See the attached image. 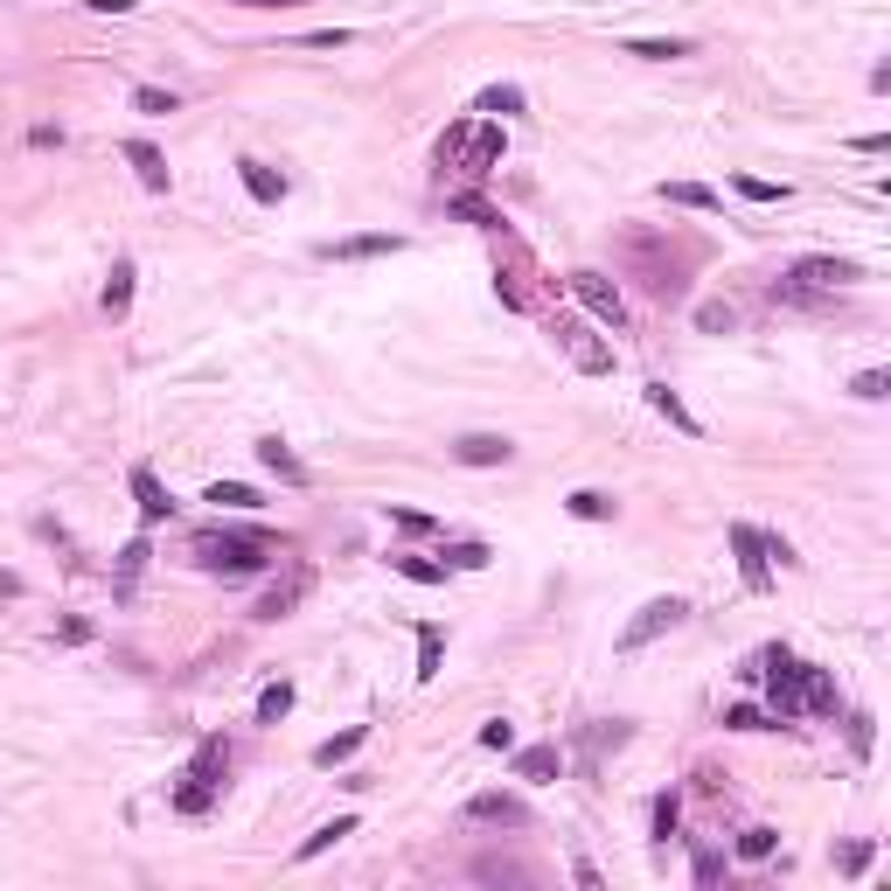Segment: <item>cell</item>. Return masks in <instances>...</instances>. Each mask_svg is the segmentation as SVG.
I'll use <instances>...</instances> for the list:
<instances>
[{
    "label": "cell",
    "mask_w": 891,
    "mask_h": 891,
    "mask_svg": "<svg viewBox=\"0 0 891 891\" xmlns=\"http://www.w3.org/2000/svg\"><path fill=\"white\" fill-rule=\"evenodd\" d=\"M488 543H446V572H488Z\"/></svg>",
    "instance_id": "obj_34"
},
{
    "label": "cell",
    "mask_w": 891,
    "mask_h": 891,
    "mask_svg": "<svg viewBox=\"0 0 891 891\" xmlns=\"http://www.w3.org/2000/svg\"><path fill=\"white\" fill-rule=\"evenodd\" d=\"M272 558H279V537H265V529H210V537H196V564L223 578H251Z\"/></svg>",
    "instance_id": "obj_2"
},
{
    "label": "cell",
    "mask_w": 891,
    "mask_h": 891,
    "mask_svg": "<svg viewBox=\"0 0 891 891\" xmlns=\"http://www.w3.org/2000/svg\"><path fill=\"white\" fill-rule=\"evenodd\" d=\"M773 843H781L773 829H746V836H738V857H746V864H766V857H773Z\"/></svg>",
    "instance_id": "obj_40"
},
{
    "label": "cell",
    "mask_w": 891,
    "mask_h": 891,
    "mask_svg": "<svg viewBox=\"0 0 891 891\" xmlns=\"http://www.w3.org/2000/svg\"><path fill=\"white\" fill-rule=\"evenodd\" d=\"M341 836H355V814H335V822H320L314 836H307V843L293 849V864H314V857H328V849H335Z\"/></svg>",
    "instance_id": "obj_20"
},
{
    "label": "cell",
    "mask_w": 891,
    "mask_h": 891,
    "mask_svg": "<svg viewBox=\"0 0 891 891\" xmlns=\"http://www.w3.org/2000/svg\"><path fill=\"white\" fill-rule=\"evenodd\" d=\"M244 8H293V0H244Z\"/></svg>",
    "instance_id": "obj_53"
},
{
    "label": "cell",
    "mask_w": 891,
    "mask_h": 891,
    "mask_svg": "<svg viewBox=\"0 0 891 891\" xmlns=\"http://www.w3.org/2000/svg\"><path fill=\"white\" fill-rule=\"evenodd\" d=\"M661 202H676V210H717V188H704V181H661Z\"/></svg>",
    "instance_id": "obj_25"
},
{
    "label": "cell",
    "mask_w": 891,
    "mask_h": 891,
    "mask_svg": "<svg viewBox=\"0 0 891 891\" xmlns=\"http://www.w3.org/2000/svg\"><path fill=\"white\" fill-rule=\"evenodd\" d=\"M648 405H655V411H661V419H669L676 432H690V439H704V425L690 419V405H682V397H676L669 384H648Z\"/></svg>",
    "instance_id": "obj_23"
},
{
    "label": "cell",
    "mask_w": 891,
    "mask_h": 891,
    "mask_svg": "<svg viewBox=\"0 0 891 891\" xmlns=\"http://www.w3.org/2000/svg\"><path fill=\"white\" fill-rule=\"evenodd\" d=\"M682 613H690V606H682L676 593L648 599V606H641V613L628 620V628H620V655H641V648H648V641H661L669 628H682Z\"/></svg>",
    "instance_id": "obj_6"
},
{
    "label": "cell",
    "mask_w": 891,
    "mask_h": 891,
    "mask_svg": "<svg viewBox=\"0 0 891 891\" xmlns=\"http://www.w3.org/2000/svg\"><path fill=\"white\" fill-rule=\"evenodd\" d=\"M529 98H523V84H488L481 98H473V112H481V119H516Z\"/></svg>",
    "instance_id": "obj_21"
},
{
    "label": "cell",
    "mask_w": 891,
    "mask_h": 891,
    "mask_svg": "<svg viewBox=\"0 0 891 891\" xmlns=\"http://www.w3.org/2000/svg\"><path fill=\"white\" fill-rule=\"evenodd\" d=\"M717 870H725V864H717V849H704V857H696V884H717Z\"/></svg>",
    "instance_id": "obj_50"
},
{
    "label": "cell",
    "mask_w": 891,
    "mask_h": 891,
    "mask_svg": "<svg viewBox=\"0 0 891 891\" xmlns=\"http://www.w3.org/2000/svg\"><path fill=\"white\" fill-rule=\"evenodd\" d=\"M251 453H258V467H265V473H279L286 488H307V460H300V453L279 439V432H272V439H258Z\"/></svg>",
    "instance_id": "obj_15"
},
{
    "label": "cell",
    "mask_w": 891,
    "mask_h": 891,
    "mask_svg": "<svg viewBox=\"0 0 891 891\" xmlns=\"http://www.w3.org/2000/svg\"><path fill=\"white\" fill-rule=\"evenodd\" d=\"M516 746V725H508V717H488L481 725V752H508Z\"/></svg>",
    "instance_id": "obj_44"
},
{
    "label": "cell",
    "mask_w": 891,
    "mask_h": 891,
    "mask_svg": "<svg viewBox=\"0 0 891 891\" xmlns=\"http://www.w3.org/2000/svg\"><path fill=\"white\" fill-rule=\"evenodd\" d=\"M676 822H682V801H676V794H655V836L661 843L676 836Z\"/></svg>",
    "instance_id": "obj_43"
},
{
    "label": "cell",
    "mask_w": 891,
    "mask_h": 891,
    "mask_svg": "<svg viewBox=\"0 0 891 891\" xmlns=\"http://www.w3.org/2000/svg\"><path fill=\"white\" fill-rule=\"evenodd\" d=\"M731 551H738V578H746V593H773L766 529H752V523H731Z\"/></svg>",
    "instance_id": "obj_8"
},
{
    "label": "cell",
    "mask_w": 891,
    "mask_h": 891,
    "mask_svg": "<svg viewBox=\"0 0 891 891\" xmlns=\"http://www.w3.org/2000/svg\"><path fill=\"white\" fill-rule=\"evenodd\" d=\"M857 279V265L849 258H794L787 265V279L773 286V300H787V307H822L836 286H849Z\"/></svg>",
    "instance_id": "obj_4"
},
{
    "label": "cell",
    "mask_w": 891,
    "mask_h": 891,
    "mask_svg": "<svg viewBox=\"0 0 891 891\" xmlns=\"http://www.w3.org/2000/svg\"><path fill=\"white\" fill-rule=\"evenodd\" d=\"M84 8H91V14H132L140 0H84Z\"/></svg>",
    "instance_id": "obj_51"
},
{
    "label": "cell",
    "mask_w": 891,
    "mask_h": 891,
    "mask_svg": "<svg viewBox=\"0 0 891 891\" xmlns=\"http://www.w3.org/2000/svg\"><path fill=\"white\" fill-rule=\"evenodd\" d=\"M453 460L460 467H508L516 460V439L508 432H467V439H453Z\"/></svg>",
    "instance_id": "obj_11"
},
{
    "label": "cell",
    "mask_w": 891,
    "mask_h": 891,
    "mask_svg": "<svg viewBox=\"0 0 891 891\" xmlns=\"http://www.w3.org/2000/svg\"><path fill=\"white\" fill-rule=\"evenodd\" d=\"M14 593H22V578H14V572H0V599H14Z\"/></svg>",
    "instance_id": "obj_52"
},
{
    "label": "cell",
    "mask_w": 891,
    "mask_h": 891,
    "mask_svg": "<svg viewBox=\"0 0 891 891\" xmlns=\"http://www.w3.org/2000/svg\"><path fill=\"white\" fill-rule=\"evenodd\" d=\"M551 773H564V752H558V746H529V752H516V781H551Z\"/></svg>",
    "instance_id": "obj_24"
},
{
    "label": "cell",
    "mask_w": 891,
    "mask_h": 891,
    "mask_svg": "<svg viewBox=\"0 0 891 891\" xmlns=\"http://www.w3.org/2000/svg\"><path fill=\"white\" fill-rule=\"evenodd\" d=\"M237 175H244V188H251V202H265V210H279V202H286V175H279V167L237 161Z\"/></svg>",
    "instance_id": "obj_16"
},
{
    "label": "cell",
    "mask_w": 891,
    "mask_h": 891,
    "mask_svg": "<svg viewBox=\"0 0 891 891\" xmlns=\"http://www.w3.org/2000/svg\"><path fill=\"white\" fill-rule=\"evenodd\" d=\"M56 641H63V648H84V641H91V620H78V613L56 620Z\"/></svg>",
    "instance_id": "obj_46"
},
{
    "label": "cell",
    "mask_w": 891,
    "mask_h": 891,
    "mask_svg": "<svg viewBox=\"0 0 891 891\" xmlns=\"http://www.w3.org/2000/svg\"><path fill=\"white\" fill-rule=\"evenodd\" d=\"M349 43H355L349 28H314V35H307V49H349Z\"/></svg>",
    "instance_id": "obj_48"
},
{
    "label": "cell",
    "mask_w": 891,
    "mask_h": 891,
    "mask_svg": "<svg viewBox=\"0 0 891 891\" xmlns=\"http://www.w3.org/2000/svg\"><path fill=\"white\" fill-rule=\"evenodd\" d=\"M731 188L746 202H787V181H760V175H731Z\"/></svg>",
    "instance_id": "obj_36"
},
{
    "label": "cell",
    "mask_w": 891,
    "mask_h": 891,
    "mask_svg": "<svg viewBox=\"0 0 891 891\" xmlns=\"http://www.w3.org/2000/svg\"><path fill=\"white\" fill-rule=\"evenodd\" d=\"M188 773H196V781H210V787L223 794V773H231V746H223V738H202V746H196V766H188Z\"/></svg>",
    "instance_id": "obj_22"
},
{
    "label": "cell",
    "mask_w": 891,
    "mask_h": 891,
    "mask_svg": "<svg viewBox=\"0 0 891 891\" xmlns=\"http://www.w3.org/2000/svg\"><path fill=\"white\" fill-rule=\"evenodd\" d=\"M781 717H766V711H752V704H731L725 711V731H773Z\"/></svg>",
    "instance_id": "obj_38"
},
{
    "label": "cell",
    "mask_w": 891,
    "mask_h": 891,
    "mask_svg": "<svg viewBox=\"0 0 891 891\" xmlns=\"http://www.w3.org/2000/svg\"><path fill=\"white\" fill-rule=\"evenodd\" d=\"M446 210H453V216H467V223H473V231H488V237H495V231H508V223H502V210H488V202H481V196H453V202H446Z\"/></svg>",
    "instance_id": "obj_29"
},
{
    "label": "cell",
    "mask_w": 891,
    "mask_h": 891,
    "mask_svg": "<svg viewBox=\"0 0 891 891\" xmlns=\"http://www.w3.org/2000/svg\"><path fill=\"white\" fill-rule=\"evenodd\" d=\"M551 341H558V355H564L572 370H585V376H613V341H599L585 314H551Z\"/></svg>",
    "instance_id": "obj_5"
},
{
    "label": "cell",
    "mask_w": 891,
    "mask_h": 891,
    "mask_svg": "<svg viewBox=\"0 0 891 891\" xmlns=\"http://www.w3.org/2000/svg\"><path fill=\"white\" fill-rule=\"evenodd\" d=\"M432 161H439V181L481 188L502 167V126L495 119H453L439 132V146H432Z\"/></svg>",
    "instance_id": "obj_1"
},
{
    "label": "cell",
    "mask_w": 891,
    "mask_h": 891,
    "mask_svg": "<svg viewBox=\"0 0 891 891\" xmlns=\"http://www.w3.org/2000/svg\"><path fill=\"white\" fill-rule=\"evenodd\" d=\"M363 738H370V725H349V731L320 738V746H314V766L328 773V766H341V760H355V752H363Z\"/></svg>",
    "instance_id": "obj_19"
},
{
    "label": "cell",
    "mask_w": 891,
    "mask_h": 891,
    "mask_svg": "<svg viewBox=\"0 0 891 891\" xmlns=\"http://www.w3.org/2000/svg\"><path fill=\"white\" fill-rule=\"evenodd\" d=\"M126 488H132V502H140V523H167V516H175V495L161 488V473H154V467H132V473H126Z\"/></svg>",
    "instance_id": "obj_13"
},
{
    "label": "cell",
    "mask_w": 891,
    "mask_h": 891,
    "mask_svg": "<svg viewBox=\"0 0 891 891\" xmlns=\"http://www.w3.org/2000/svg\"><path fill=\"white\" fill-rule=\"evenodd\" d=\"M132 105H140L146 119H167V112H181V105H175V91H154V84H140V91H132Z\"/></svg>",
    "instance_id": "obj_39"
},
{
    "label": "cell",
    "mask_w": 891,
    "mask_h": 891,
    "mask_svg": "<svg viewBox=\"0 0 891 891\" xmlns=\"http://www.w3.org/2000/svg\"><path fill=\"white\" fill-rule=\"evenodd\" d=\"M202 502L237 508V516H244V508H258V488H244V481H210V488H202Z\"/></svg>",
    "instance_id": "obj_31"
},
{
    "label": "cell",
    "mask_w": 891,
    "mask_h": 891,
    "mask_svg": "<svg viewBox=\"0 0 891 891\" xmlns=\"http://www.w3.org/2000/svg\"><path fill=\"white\" fill-rule=\"evenodd\" d=\"M864 864H870V843H849V849H843V870H849V878H857Z\"/></svg>",
    "instance_id": "obj_49"
},
{
    "label": "cell",
    "mask_w": 891,
    "mask_h": 891,
    "mask_svg": "<svg viewBox=\"0 0 891 891\" xmlns=\"http://www.w3.org/2000/svg\"><path fill=\"white\" fill-rule=\"evenodd\" d=\"M390 564H397L411 585H446V564H432V558H390Z\"/></svg>",
    "instance_id": "obj_37"
},
{
    "label": "cell",
    "mask_w": 891,
    "mask_h": 891,
    "mask_svg": "<svg viewBox=\"0 0 891 891\" xmlns=\"http://www.w3.org/2000/svg\"><path fill=\"white\" fill-rule=\"evenodd\" d=\"M126 161L140 167V188L167 196V161H161V146H154V140H126Z\"/></svg>",
    "instance_id": "obj_18"
},
{
    "label": "cell",
    "mask_w": 891,
    "mask_h": 891,
    "mask_svg": "<svg viewBox=\"0 0 891 891\" xmlns=\"http://www.w3.org/2000/svg\"><path fill=\"white\" fill-rule=\"evenodd\" d=\"M126 307H132V258H119V265H112V279H105V314L126 320Z\"/></svg>",
    "instance_id": "obj_28"
},
{
    "label": "cell",
    "mask_w": 891,
    "mask_h": 891,
    "mask_svg": "<svg viewBox=\"0 0 891 891\" xmlns=\"http://www.w3.org/2000/svg\"><path fill=\"white\" fill-rule=\"evenodd\" d=\"M564 508H572L578 523H613V495H599V488H578V495H564Z\"/></svg>",
    "instance_id": "obj_27"
},
{
    "label": "cell",
    "mask_w": 891,
    "mask_h": 891,
    "mask_svg": "<svg viewBox=\"0 0 891 891\" xmlns=\"http://www.w3.org/2000/svg\"><path fill=\"white\" fill-rule=\"evenodd\" d=\"M606 746H613V752L628 746V725H620V717H613V725H593V731H585V773L599 766V752H606Z\"/></svg>",
    "instance_id": "obj_32"
},
{
    "label": "cell",
    "mask_w": 891,
    "mask_h": 891,
    "mask_svg": "<svg viewBox=\"0 0 891 891\" xmlns=\"http://www.w3.org/2000/svg\"><path fill=\"white\" fill-rule=\"evenodd\" d=\"M216 801V787L210 781H196V773H181V787H175V814H210Z\"/></svg>",
    "instance_id": "obj_30"
},
{
    "label": "cell",
    "mask_w": 891,
    "mask_h": 891,
    "mask_svg": "<svg viewBox=\"0 0 891 891\" xmlns=\"http://www.w3.org/2000/svg\"><path fill=\"white\" fill-rule=\"evenodd\" d=\"M439 648H446V634L425 620V628H419V682H432V676H439Z\"/></svg>",
    "instance_id": "obj_35"
},
{
    "label": "cell",
    "mask_w": 891,
    "mask_h": 891,
    "mask_svg": "<svg viewBox=\"0 0 891 891\" xmlns=\"http://www.w3.org/2000/svg\"><path fill=\"white\" fill-rule=\"evenodd\" d=\"M286 711H293V682H265L258 690V725H279Z\"/></svg>",
    "instance_id": "obj_33"
},
{
    "label": "cell",
    "mask_w": 891,
    "mask_h": 891,
    "mask_svg": "<svg viewBox=\"0 0 891 891\" xmlns=\"http://www.w3.org/2000/svg\"><path fill=\"white\" fill-rule=\"evenodd\" d=\"M495 293H502V307H516V314H543V300H551L537 251H529L523 237H508V231H495Z\"/></svg>",
    "instance_id": "obj_3"
},
{
    "label": "cell",
    "mask_w": 891,
    "mask_h": 891,
    "mask_svg": "<svg viewBox=\"0 0 891 891\" xmlns=\"http://www.w3.org/2000/svg\"><path fill=\"white\" fill-rule=\"evenodd\" d=\"M794 682H801V717H836V711H843V690H836V676H829V669L801 661Z\"/></svg>",
    "instance_id": "obj_10"
},
{
    "label": "cell",
    "mask_w": 891,
    "mask_h": 891,
    "mask_svg": "<svg viewBox=\"0 0 891 891\" xmlns=\"http://www.w3.org/2000/svg\"><path fill=\"white\" fill-rule=\"evenodd\" d=\"M390 523L405 529V537H432V529H439V516H425V508H390Z\"/></svg>",
    "instance_id": "obj_42"
},
{
    "label": "cell",
    "mask_w": 891,
    "mask_h": 891,
    "mask_svg": "<svg viewBox=\"0 0 891 891\" xmlns=\"http://www.w3.org/2000/svg\"><path fill=\"white\" fill-rule=\"evenodd\" d=\"M731 307H725V300H704V307H696V328H704V335H731Z\"/></svg>",
    "instance_id": "obj_41"
},
{
    "label": "cell",
    "mask_w": 891,
    "mask_h": 891,
    "mask_svg": "<svg viewBox=\"0 0 891 891\" xmlns=\"http://www.w3.org/2000/svg\"><path fill=\"white\" fill-rule=\"evenodd\" d=\"M870 738H878V731H870V717L849 711V752H857V760H870Z\"/></svg>",
    "instance_id": "obj_45"
},
{
    "label": "cell",
    "mask_w": 891,
    "mask_h": 891,
    "mask_svg": "<svg viewBox=\"0 0 891 891\" xmlns=\"http://www.w3.org/2000/svg\"><path fill=\"white\" fill-rule=\"evenodd\" d=\"M146 537H132L126 551H119V564H112V599H132V585H140V572H146Z\"/></svg>",
    "instance_id": "obj_17"
},
{
    "label": "cell",
    "mask_w": 891,
    "mask_h": 891,
    "mask_svg": "<svg viewBox=\"0 0 891 891\" xmlns=\"http://www.w3.org/2000/svg\"><path fill=\"white\" fill-rule=\"evenodd\" d=\"M467 822H488V829H529V801H523V794H473V801H467Z\"/></svg>",
    "instance_id": "obj_12"
},
{
    "label": "cell",
    "mask_w": 891,
    "mask_h": 891,
    "mask_svg": "<svg viewBox=\"0 0 891 891\" xmlns=\"http://www.w3.org/2000/svg\"><path fill=\"white\" fill-rule=\"evenodd\" d=\"M314 593V564H286V578H272L258 593V606H251V620H265V628H272V620H286V613H300V599Z\"/></svg>",
    "instance_id": "obj_7"
},
{
    "label": "cell",
    "mask_w": 891,
    "mask_h": 891,
    "mask_svg": "<svg viewBox=\"0 0 891 891\" xmlns=\"http://www.w3.org/2000/svg\"><path fill=\"white\" fill-rule=\"evenodd\" d=\"M884 384H891V376H884V370H864V376H857V384H849V390H857V397H864V405H878V397H884Z\"/></svg>",
    "instance_id": "obj_47"
},
{
    "label": "cell",
    "mask_w": 891,
    "mask_h": 891,
    "mask_svg": "<svg viewBox=\"0 0 891 891\" xmlns=\"http://www.w3.org/2000/svg\"><path fill=\"white\" fill-rule=\"evenodd\" d=\"M572 300L593 320H606V328H620V320H628V300H620V286L606 272H572Z\"/></svg>",
    "instance_id": "obj_9"
},
{
    "label": "cell",
    "mask_w": 891,
    "mask_h": 891,
    "mask_svg": "<svg viewBox=\"0 0 891 891\" xmlns=\"http://www.w3.org/2000/svg\"><path fill=\"white\" fill-rule=\"evenodd\" d=\"M620 49L641 56V63H676V56H690V43H676V35L669 43H661V35H634V43H620Z\"/></svg>",
    "instance_id": "obj_26"
},
{
    "label": "cell",
    "mask_w": 891,
    "mask_h": 891,
    "mask_svg": "<svg viewBox=\"0 0 891 891\" xmlns=\"http://www.w3.org/2000/svg\"><path fill=\"white\" fill-rule=\"evenodd\" d=\"M384 251H405V231H363V237H341V244H320V258H384Z\"/></svg>",
    "instance_id": "obj_14"
}]
</instances>
